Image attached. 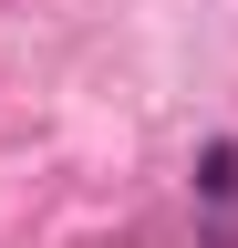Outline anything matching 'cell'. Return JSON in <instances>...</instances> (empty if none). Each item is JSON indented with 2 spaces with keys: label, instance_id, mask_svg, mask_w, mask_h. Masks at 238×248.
Masks as SVG:
<instances>
[{
  "label": "cell",
  "instance_id": "cell-1",
  "mask_svg": "<svg viewBox=\"0 0 238 248\" xmlns=\"http://www.w3.org/2000/svg\"><path fill=\"white\" fill-rule=\"evenodd\" d=\"M197 197H238V145H207L197 155Z\"/></svg>",
  "mask_w": 238,
  "mask_h": 248
}]
</instances>
